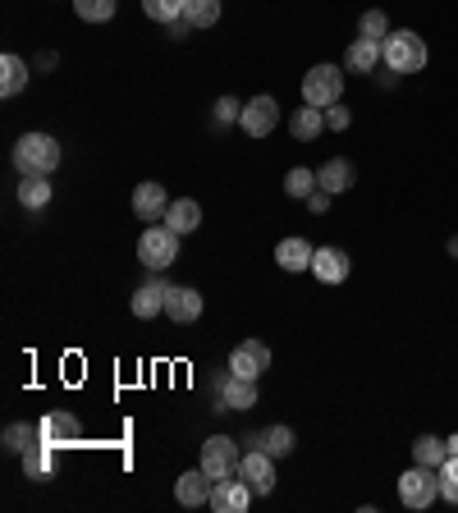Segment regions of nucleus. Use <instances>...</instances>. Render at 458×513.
Instances as JSON below:
<instances>
[{
  "label": "nucleus",
  "mask_w": 458,
  "mask_h": 513,
  "mask_svg": "<svg viewBox=\"0 0 458 513\" xmlns=\"http://www.w3.org/2000/svg\"><path fill=\"white\" fill-rule=\"evenodd\" d=\"M266 367H271V349H266L262 339H243L239 349L229 353V372H234V376H248V381H257Z\"/></svg>",
  "instance_id": "10"
},
{
  "label": "nucleus",
  "mask_w": 458,
  "mask_h": 513,
  "mask_svg": "<svg viewBox=\"0 0 458 513\" xmlns=\"http://www.w3.org/2000/svg\"><path fill=\"white\" fill-rule=\"evenodd\" d=\"M165 33H170V37H175V42H179V37H188V33H193V23H188V19H175V23H165Z\"/></svg>",
  "instance_id": "37"
},
{
  "label": "nucleus",
  "mask_w": 458,
  "mask_h": 513,
  "mask_svg": "<svg viewBox=\"0 0 458 513\" xmlns=\"http://www.w3.org/2000/svg\"><path fill=\"white\" fill-rule=\"evenodd\" d=\"M211 491H216V481H211L202 468L175 477V500L184 504V509H202V504H211Z\"/></svg>",
  "instance_id": "16"
},
{
  "label": "nucleus",
  "mask_w": 458,
  "mask_h": 513,
  "mask_svg": "<svg viewBox=\"0 0 458 513\" xmlns=\"http://www.w3.org/2000/svg\"><path fill=\"white\" fill-rule=\"evenodd\" d=\"M165 317L175 321V326H193L202 317V294L188 289V284H170V294H165Z\"/></svg>",
  "instance_id": "13"
},
{
  "label": "nucleus",
  "mask_w": 458,
  "mask_h": 513,
  "mask_svg": "<svg viewBox=\"0 0 458 513\" xmlns=\"http://www.w3.org/2000/svg\"><path fill=\"white\" fill-rule=\"evenodd\" d=\"M37 440V426H23V422H10L5 426V440H0V449L5 454H23V449Z\"/></svg>",
  "instance_id": "30"
},
{
  "label": "nucleus",
  "mask_w": 458,
  "mask_h": 513,
  "mask_svg": "<svg viewBox=\"0 0 458 513\" xmlns=\"http://www.w3.org/2000/svg\"><path fill=\"white\" fill-rule=\"evenodd\" d=\"M74 14L83 23H106L115 19V0H74Z\"/></svg>",
  "instance_id": "33"
},
{
  "label": "nucleus",
  "mask_w": 458,
  "mask_h": 513,
  "mask_svg": "<svg viewBox=\"0 0 458 513\" xmlns=\"http://www.w3.org/2000/svg\"><path fill=\"white\" fill-rule=\"evenodd\" d=\"M184 19L193 23V28H211V23L220 19V0H188V5H184Z\"/></svg>",
  "instance_id": "31"
},
{
  "label": "nucleus",
  "mask_w": 458,
  "mask_h": 513,
  "mask_svg": "<svg viewBox=\"0 0 458 513\" xmlns=\"http://www.w3.org/2000/svg\"><path fill=\"white\" fill-rule=\"evenodd\" d=\"M165 225L184 239V234H193L197 225H202V207H197L193 197H179V202H170V211H165Z\"/></svg>",
  "instance_id": "24"
},
{
  "label": "nucleus",
  "mask_w": 458,
  "mask_h": 513,
  "mask_svg": "<svg viewBox=\"0 0 458 513\" xmlns=\"http://www.w3.org/2000/svg\"><path fill=\"white\" fill-rule=\"evenodd\" d=\"M349 124H353V115H349V106H339V101H335V106H330V110H326V129H335V133H344V129H349Z\"/></svg>",
  "instance_id": "36"
},
{
  "label": "nucleus",
  "mask_w": 458,
  "mask_h": 513,
  "mask_svg": "<svg viewBox=\"0 0 458 513\" xmlns=\"http://www.w3.org/2000/svg\"><path fill=\"white\" fill-rule=\"evenodd\" d=\"M23 88H28V60L14 55V51H5L0 55V97L14 101Z\"/></svg>",
  "instance_id": "21"
},
{
  "label": "nucleus",
  "mask_w": 458,
  "mask_h": 513,
  "mask_svg": "<svg viewBox=\"0 0 458 513\" xmlns=\"http://www.w3.org/2000/svg\"><path fill=\"white\" fill-rule=\"evenodd\" d=\"M312 243L298 239V234H289V239L275 243V262H280V271H312Z\"/></svg>",
  "instance_id": "20"
},
{
  "label": "nucleus",
  "mask_w": 458,
  "mask_h": 513,
  "mask_svg": "<svg viewBox=\"0 0 458 513\" xmlns=\"http://www.w3.org/2000/svg\"><path fill=\"white\" fill-rule=\"evenodd\" d=\"M307 207H312V211H317V216H321V211L330 207V193H326V188H317V193L307 197Z\"/></svg>",
  "instance_id": "38"
},
{
  "label": "nucleus",
  "mask_w": 458,
  "mask_h": 513,
  "mask_svg": "<svg viewBox=\"0 0 458 513\" xmlns=\"http://www.w3.org/2000/svg\"><path fill=\"white\" fill-rule=\"evenodd\" d=\"M60 161H65V152H60V142L51 133H23L14 142V170L19 175H55Z\"/></svg>",
  "instance_id": "1"
},
{
  "label": "nucleus",
  "mask_w": 458,
  "mask_h": 513,
  "mask_svg": "<svg viewBox=\"0 0 458 513\" xmlns=\"http://www.w3.org/2000/svg\"><path fill=\"white\" fill-rule=\"evenodd\" d=\"M243 133H248V138H271L275 129H280V101L275 97H252L248 106H243Z\"/></svg>",
  "instance_id": "7"
},
{
  "label": "nucleus",
  "mask_w": 458,
  "mask_h": 513,
  "mask_svg": "<svg viewBox=\"0 0 458 513\" xmlns=\"http://www.w3.org/2000/svg\"><path fill=\"white\" fill-rule=\"evenodd\" d=\"M381 60L394 69V74H417V69H426L431 51H426V42L413 33V28H394V33L381 42Z\"/></svg>",
  "instance_id": "2"
},
{
  "label": "nucleus",
  "mask_w": 458,
  "mask_h": 513,
  "mask_svg": "<svg viewBox=\"0 0 458 513\" xmlns=\"http://www.w3.org/2000/svg\"><path fill=\"white\" fill-rule=\"evenodd\" d=\"M399 500H404L408 509H431V504L440 500L436 468H422V463H413V468L399 477Z\"/></svg>",
  "instance_id": "5"
},
{
  "label": "nucleus",
  "mask_w": 458,
  "mask_h": 513,
  "mask_svg": "<svg viewBox=\"0 0 458 513\" xmlns=\"http://www.w3.org/2000/svg\"><path fill=\"white\" fill-rule=\"evenodd\" d=\"M19 202H23L28 211L51 207V175H23V184H19Z\"/></svg>",
  "instance_id": "26"
},
{
  "label": "nucleus",
  "mask_w": 458,
  "mask_h": 513,
  "mask_svg": "<svg viewBox=\"0 0 458 513\" xmlns=\"http://www.w3.org/2000/svg\"><path fill=\"white\" fill-rule=\"evenodd\" d=\"M216 408H234V413H248V408H257V381H248V376H234V372H220L216 376Z\"/></svg>",
  "instance_id": "8"
},
{
  "label": "nucleus",
  "mask_w": 458,
  "mask_h": 513,
  "mask_svg": "<svg viewBox=\"0 0 458 513\" xmlns=\"http://www.w3.org/2000/svg\"><path fill=\"white\" fill-rule=\"evenodd\" d=\"M440 500L445 504H458V459H445L440 463Z\"/></svg>",
  "instance_id": "34"
},
{
  "label": "nucleus",
  "mask_w": 458,
  "mask_h": 513,
  "mask_svg": "<svg viewBox=\"0 0 458 513\" xmlns=\"http://www.w3.org/2000/svg\"><path fill=\"white\" fill-rule=\"evenodd\" d=\"M55 454H60V449H51L42 436H37L33 445L19 454V459H23V477H28V481H51L55 477Z\"/></svg>",
  "instance_id": "18"
},
{
  "label": "nucleus",
  "mask_w": 458,
  "mask_h": 513,
  "mask_svg": "<svg viewBox=\"0 0 458 513\" xmlns=\"http://www.w3.org/2000/svg\"><path fill=\"white\" fill-rule=\"evenodd\" d=\"M165 211H170V193H165V184H138L133 188V216L147 220V225H156V220H165Z\"/></svg>",
  "instance_id": "14"
},
{
  "label": "nucleus",
  "mask_w": 458,
  "mask_h": 513,
  "mask_svg": "<svg viewBox=\"0 0 458 513\" xmlns=\"http://www.w3.org/2000/svg\"><path fill=\"white\" fill-rule=\"evenodd\" d=\"M344 97V69L339 65H312L303 74V101L317 110H330Z\"/></svg>",
  "instance_id": "4"
},
{
  "label": "nucleus",
  "mask_w": 458,
  "mask_h": 513,
  "mask_svg": "<svg viewBox=\"0 0 458 513\" xmlns=\"http://www.w3.org/2000/svg\"><path fill=\"white\" fill-rule=\"evenodd\" d=\"M449 257H454V262H458V234H454V239H449Z\"/></svg>",
  "instance_id": "40"
},
{
  "label": "nucleus",
  "mask_w": 458,
  "mask_h": 513,
  "mask_svg": "<svg viewBox=\"0 0 458 513\" xmlns=\"http://www.w3.org/2000/svg\"><path fill=\"white\" fill-rule=\"evenodd\" d=\"M239 463H243V454H239V445L229 436H211L207 445H202V463L197 468L207 472L211 481H225V477H239Z\"/></svg>",
  "instance_id": "6"
},
{
  "label": "nucleus",
  "mask_w": 458,
  "mask_h": 513,
  "mask_svg": "<svg viewBox=\"0 0 458 513\" xmlns=\"http://www.w3.org/2000/svg\"><path fill=\"white\" fill-rule=\"evenodd\" d=\"M394 28H390V19H385V10H367L358 19V37H371V42H385Z\"/></svg>",
  "instance_id": "32"
},
{
  "label": "nucleus",
  "mask_w": 458,
  "mask_h": 513,
  "mask_svg": "<svg viewBox=\"0 0 458 513\" xmlns=\"http://www.w3.org/2000/svg\"><path fill=\"white\" fill-rule=\"evenodd\" d=\"M179 257V234L165 225V220H156V225H147L138 239V262L147 266V271H165V266Z\"/></svg>",
  "instance_id": "3"
},
{
  "label": "nucleus",
  "mask_w": 458,
  "mask_h": 513,
  "mask_svg": "<svg viewBox=\"0 0 458 513\" xmlns=\"http://www.w3.org/2000/svg\"><path fill=\"white\" fill-rule=\"evenodd\" d=\"M317 170H307V165H294L289 175H284V193L289 197H298V202H307V197L317 193Z\"/></svg>",
  "instance_id": "28"
},
{
  "label": "nucleus",
  "mask_w": 458,
  "mask_h": 513,
  "mask_svg": "<svg viewBox=\"0 0 458 513\" xmlns=\"http://www.w3.org/2000/svg\"><path fill=\"white\" fill-rule=\"evenodd\" d=\"M165 294H170V284L161 280V271H152V280L147 284H138V294H133V317L138 321H152V317H161L165 312Z\"/></svg>",
  "instance_id": "15"
},
{
  "label": "nucleus",
  "mask_w": 458,
  "mask_h": 513,
  "mask_svg": "<svg viewBox=\"0 0 458 513\" xmlns=\"http://www.w3.org/2000/svg\"><path fill=\"white\" fill-rule=\"evenodd\" d=\"M239 477L248 481L257 495H271L275 491V459L266 454V449H248L239 463Z\"/></svg>",
  "instance_id": "11"
},
{
  "label": "nucleus",
  "mask_w": 458,
  "mask_h": 513,
  "mask_svg": "<svg viewBox=\"0 0 458 513\" xmlns=\"http://www.w3.org/2000/svg\"><path fill=\"white\" fill-rule=\"evenodd\" d=\"M37 436L51 449H74L78 440H83V422H78L74 413H46L42 422H37Z\"/></svg>",
  "instance_id": "9"
},
{
  "label": "nucleus",
  "mask_w": 458,
  "mask_h": 513,
  "mask_svg": "<svg viewBox=\"0 0 458 513\" xmlns=\"http://www.w3.org/2000/svg\"><path fill=\"white\" fill-rule=\"evenodd\" d=\"M317 184L326 188L330 197H335V193H349V188H353V165L344 161V156H335V161H326L317 170Z\"/></svg>",
  "instance_id": "25"
},
{
  "label": "nucleus",
  "mask_w": 458,
  "mask_h": 513,
  "mask_svg": "<svg viewBox=\"0 0 458 513\" xmlns=\"http://www.w3.org/2000/svg\"><path fill=\"white\" fill-rule=\"evenodd\" d=\"M184 5L188 0H142V14L152 23H175V19H184Z\"/></svg>",
  "instance_id": "29"
},
{
  "label": "nucleus",
  "mask_w": 458,
  "mask_h": 513,
  "mask_svg": "<svg viewBox=\"0 0 458 513\" xmlns=\"http://www.w3.org/2000/svg\"><path fill=\"white\" fill-rule=\"evenodd\" d=\"M376 65H381V42H371V37H358V42L344 51V69H349V74H371Z\"/></svg>",
  "instance_id": "22"
},
{
  "label": "nucleus",
  "mask_w": 458,
  "mask_h": 513,
  "mask_svg": "<svg viewBox=\"0 0 458 513\" xmlns=\"http://www.w3.org/2000/svg\"><path fill=\"white\" fill-rule=\"evenodd\" d=\"M243 120V101L239 97H220L216 101V124H239Z\"/></svg>",
  "instance_id": "35"
},
{
  "label": "nucleus",
  "mask_w": 458,
  "mask_h": 513,
  "mask_svg": "<svg viewBox=\"0 0 458 513\" xmlns=\"http://www.w3.org/2000/svg\"><path fill=\"white\" fill-rule=\"evenodd\" d=\"M445 445H449V459H458V436H445Z\"/></svg>",
  "instance_id": "39"
},
{
  "label": "nucleus",
  "mask_w": 458,
  "mask_h": 513,
  "mask_svg": "<svg viewBox=\"0 0 458 513\" xmlns=\"http://www.w3.org/2000/svg\"><path fill=\"white\" fill-rule=\"evenodd\" d=\"M312 275L321 284H344L349 280V252L344 248H317L312 252Z\"/></svg>",
  "instance_id": "17"
},
{
  "label": "nucleus",
  "mask_w": 458,
  "mask_h": 513,
  "mask_svg": "<svg viewBox=\"0 0 458 513\" xmlns=\"http://www.w3.org/2000/svg\"><path fill=\"white\" fill-rule=\"evenodd\" d=\"M321 129H326V110H317V106H298L294 115H289V133H294L298 142H312V138H321Z\"/></svg>",
  "instance_id": "23"
},
{
  "label": "nucleus",
  "mask_w": 458,
  "mask_h": 513,
  "mask_svg": "<svg viewBox=\"0 0 458 513\" xmlns=\"http://www.w3.org/2000/svg\"><path fill=\"white\" fill-rule=\"evenodd\" d=\"M298 445V436L289 431V426H262L257 436H248V449H266L271 459H289Z\"/></svg>",
  "instance_id": "19"
},
{
  "label": "nucleus",
  "mask_w": 458,
  "mask_h": 513,
  "mask_svg": "<svg viewBox=\"0 0 458 513\" xmlns=\"http://www.w3.org/2000/svg\"><path fill=\"white\" fill-rule=\"evenodd\" d=\"M449 459V445L440 436H417L413 440V463H422V468H436L440 472V463Z\"/></svg>",
  "instance_id": "27"
},
{
  "label": "nucleus",
  "mask_w": 458,
  "mask_h": 513,
  "mask_svg": "<svg viewBox=\"0 0 458 513\" xmlns=\"http://www.w3.org/2000/svg\"><path fill=\"white\" fill-rule=\"evenodd\" d=\"M252 486L243 477H225V481H216V491H211V509L216 513H248V504H252Z\"/></svg>",
  "instance_id": "12"
}]
</instances>
